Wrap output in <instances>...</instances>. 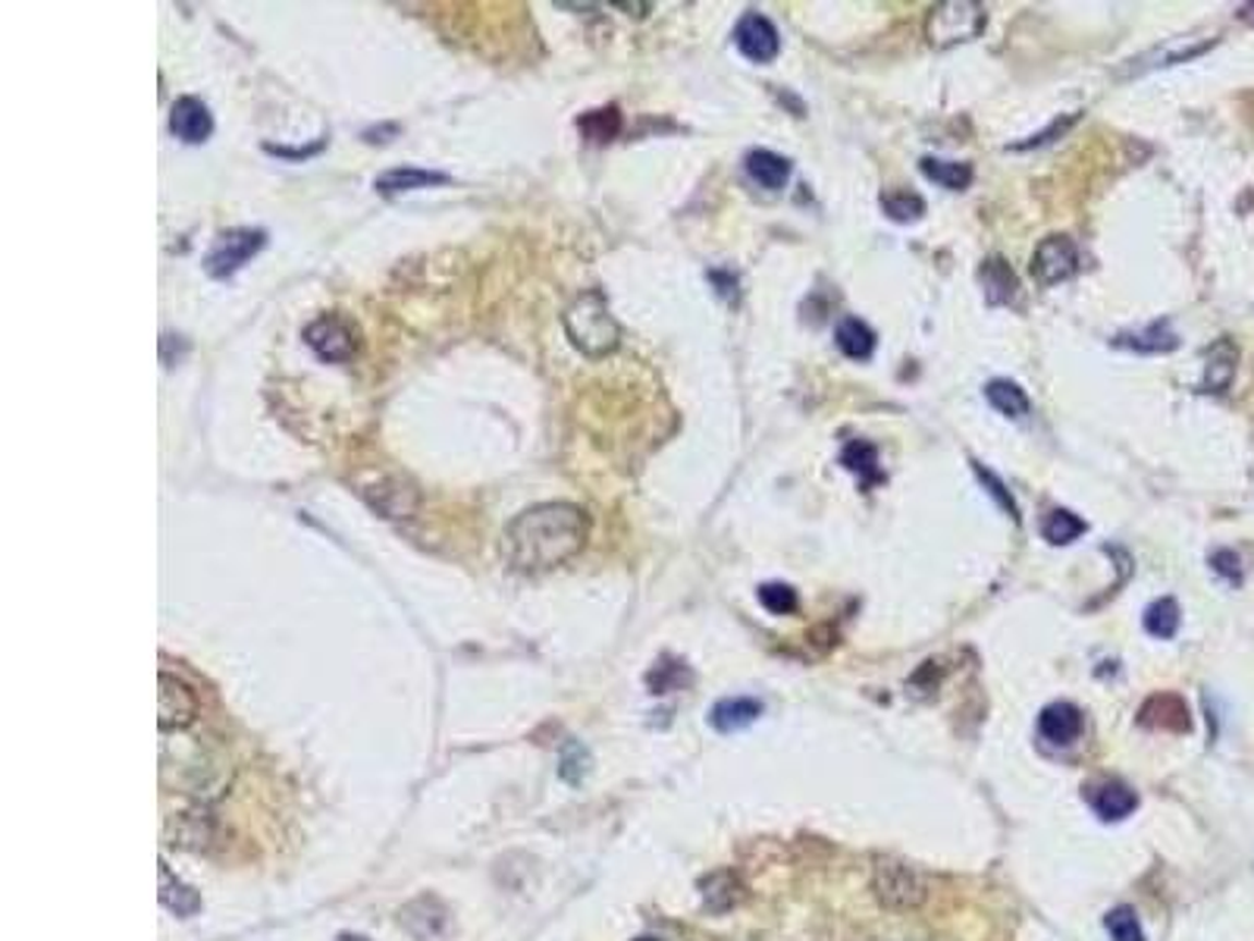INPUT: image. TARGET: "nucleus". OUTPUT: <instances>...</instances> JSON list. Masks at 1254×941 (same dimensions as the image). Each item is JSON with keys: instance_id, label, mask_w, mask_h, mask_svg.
Returning <instances> with one entry per match:
<instances>
[{"instance_id": "nucleus-1", "label": "nucleus", "mask_w": 1254, "mask_h": 941, "mask_svg": "<svg viewBox=\"0 0 1254 941\" xmlns=\"http://www.w3.org/2000/svg\"><path fill=\"white\" fill-rule=\"evenodd\" d=\"M590 534V518L571 503H543L521 511L502 536V553L518 571H550L577 556Z\"/></svg>"}, {"instance_id": "nucleus-2", "label": "nucleus", "mask_w": 1254, "mask_h": 941, "mask_svg": "<svg viewBox=\"0 0 1254 941\" xmlns=\"http://www.w3.org/2000/svg\"><path fill=\"white\" fill-rule=\"evenodd\" d=\"M565 330L568 339L575 342L583 355L602 358L608 352L618 349V339H622V327L618 321L612 317L608 302L600 289H590L583 295H577L571 307L565 311Z\"/></svg>"}, {"instance_id": "nucleus-3", "label": "nucleus", "mask_w": 1254, "mask_h": 941, "mask_svg": "<svg viewBox=\"0 0 1254 941\" xmlns=\"http://www.w3.org/2000/svg\"><path fill=\"white\" fill-rule=\"evenodd\" d=\"M985 28V7L976 0H944L931 7L926 20V38L935 48H953L973 41Z\"/></svg>"}, {"instance_id": "nucleus-4", "label": "nucleus", "mask_w": 1254, "mask_h": 941, "mask_svg": "<svg viewBox=\"0 0 1254 941\" xmlns=\"http://www.w3.org/2000/svg\"><path fill=\"white\" fill-rule=\"evenodd\" d=\"M872 894L881 907L906 914V910H919L926 904L928 889L916 869L897 864V860H881L872 869Z\"/></svg>"}, {"instance_id": "nucleus-5", "label": "nucleus", "mask_w": 1254, "mask_h": 941, "mask_svg": "<svg viewBox=\"0 0 1254 941\" xmlns=\"http://www.w3.org/2000/svg\"><path fill=\"white\" fill-rule=\"evenodd\" d=\"M264 245H267V236L261 229H226V232L217 236V242L210 245V252L204 257V270L214 280H229Z\"/></svg>"}, {"instance_id": "nucleus-6", "label": "nucleus", "mask_w": 1254, "mask_h": 941, "mask_svg": "<svg viewBox=\"0 0 1254 941\" xmlns=\"http://www.w3.org/2000/svg\"><path fill=\"white\" fill-rule=\"evenodd\" d=\"M304 342L324 361H349L361 349V333L342 314H326L304 330Z\"/></svg>"}, {"instance_id": "nucleus-7", "label": "nucleus", "mask_w": 1254, "mask_h": 941, "mask_svg": "<svg viewBox=\"0 0 1254 941\" xmlns=\"http://www.w3.org/2000/svg\"><path fill=\"white\" fill-rule=\"evenodd\" d=\"M1078 270V249L1070 236H1048L1038 242L1032 255V277L1038 286H1057V282L1076 277Z\"/></svg>"}, {"instance_id": "nucleus-8", "label": "nucleus", "mask_w": 1254, "mask_h": 941, "mask_svg": "<svg viewBox=\"0 0 1254 941\" xmlns=\"http://www.w3.org/2000/svg\"><path fill=\"white\" fill-rule=\"evenodd\" d=\"M734 45L752 63H772L781 51L777 28L762 13H744L734 28Z\"/></svg>"}, {"instance_id": "nucleus-9", "label": "nucleus", "mask_w": 1254, "mask_h": 941, "mask_svg": "<svg viewBox=\"0 0 1254 941\" xmlns=\"http://www.w3.org/2000/svg\"><path fill=\"white\" fill-rule=\"evenodd\" d=\"M160 728L164 732H176V728H185L195 722L198 715V700H195V690L185 685L182 678L176 675H160Z\"/></svg>"}, {"instance_id": "nucleus-10", "label": "nucleus", "mask_w": 1254, "mask_h": 941, "mask_svg": "<svg viewBox=\"0 0 1254 941\" xmlns=\"http://www.w3.org/2000/svg\"><path fill=\"white\" fill-rule=\"evenodd\" d=\"M170 129H173L176 138H182L189 145H201L214 132V117H210L207 104L198 101V98H179L173 104V113H170Z\"/></svg>"}, {"instance_id": "nucleus-11", "label": "nucleus", "mask_w": 1254, "mask_h": 941, "mask_svg": "<svg viewBox=\"0 0 1254 941\" xmlns=\"http://www.w3.org/2000/svg\"><path fill=\"white\" fill-rule=\"evenodd\" d=\"M1138 722H1142L1145 728H1160V732H1189V728H1192L1189 707H1185V700L1177 697V693H1157V697H1151V700L1142 707Z\"/></svg>"}, {"instance_id": "nucleus-12", "label": "nucleus", "mask_w": 1254, "mask_h": 941, "mask_svg": "<svg viewBox=\"0 0 1254 941\" xmlns=\"http://www.w3.org/2000/svg\"><path fill=\"white\" fill-rule=\"evenodd\" d=\"M1082 725H1085L1082 722V710L1073 707V703H1051L1038 715V735L1045 740H1051V744H1060V747L1078 740Z\"/></svg>"}, {"instance_id": "nucleus-13", "label": "nucleus", "mask_w": 1254, "mask_h": 941, "mask_svg": "<svg viewBox=\"0 0 1254 941\" xmlns=\"http://www.w3.org/2000/svg\"><path fill=\"white\" fill-rule=\"evenodd\" d=\"M1235 364H1239V349L1232 339H1217L1207 358H1204V393H1227L1229 383L1235 377Z\"/></svg>"}, {"instance_id": "nucleus-14", "label": "nucleus", "mask_w": 1254, "mask_h": 941, "mask_svg": "<svg viewBox=\"0 0 1254 941\" xmlns=\"http://www.w3.org/2000/svg\"><path fill=\"white\" fill-rule=\"evenodd\" d=\"M981 286H985V302L988 305H1016L1020 302V280L1010 270L1003 257H988L981 264Z\"/></svg>"}, {"instance_id": "nucleus-15", "label": "nucleus", "mask_w": 1254, "mask_h": 941, "mask_svg": "<svg viewBox=\"0 0 1254 941\" xmlns=\"http://www.w3.org/2000/svg\"><path fill=\"white\" fill-rule=\"evenodd\" d=\"M759 715H762V703L759 700H752V697H727V700H719L712 707L709 719H712V725L722 735H731V732H740V728L752 725Z\"/></svg>"}, {"instance_id": "nucleus-16", "label": "nucleus", "mask_w": 1254, "mask_h": 941, "mask_svg": "<svg viewBox=\"0 0 1254 941\" xmlns=\"http://www.w3.org/2000/svg\"><path fill=\"white\" fill-rule=\"evenodd\" d=\"M747 173H750V179L756 185H762V189H769V192H777V189H784L787 179H791V160L775 152L756 148V152L747 154Z\"/></svg>"}, {"instance_id": "nucleus-17", "label": "nucleus", "mask_w": 1254, "mask_h": 941, "mask_svg": "<svg viewBox=\"0 0 1254 941\" xmlns=\"http://www.w3.org/2000/svg\"><path fill=\"white\" fill-rule=\"evenodd\" d=\"M1117 346L1120 349H1132L1138 355H1163V352H1173L1179 346V336L1170 330V321H1157L1148 330L1142 333H1126V336H1117Z\"/></svg>"}, {"instance_id": "nucleus-18", "label": "nucleus", "mask_w": 1254, "mask_h": 941, "mask_svg": "<svg viewBox=\"0 0 1254 941\" xmlns=\"http://www.w3.org/2000/svg\"><path fill=\"white\" fill-rule=\"evenodd\" d=\"M1135 804H1138L1135 791H1129L1123 782H1104V785L1092 791V810L1101 819H1107V822L1126 819L1135 810Z\"/></svg>"}, {"instance_id": "nucleus-19", "label": "nucleus", "mask_w": 1254, "mask_h": 941, "mask_svg": "<svg viewBox=\"0 0 1254 941\" xmlns=\"http://www.w3.org/2000/svg\"><path fill=\"white\" fill-rule=\"evenodd\" d=\"M702 904L712 910V914H725L731 907H737L744 901V885L734 872H712L709 879L700 882Z\"/></svg>"}, {"instance_id": "nucleus-20", "label": "nucleus", "mask_w": 1254, "mask_h": 941, "mask_svg": "<svg viewBox=\"0 0 1254 941\" xmlns=\"http://www.w3.org/2000/svg\"><path fill=\"white\" fill-rule=\"evenodd\" d=\"M841 465H844L851 474H856L863 486H876L884 481V474H881V468H878V449L872 443H866V439H853V443H847L844 453H841Z\"/></svg>"}, {"instance_id": "nucleus-21", "label": "nucleus", "mask_w": 1254, "mask_h": 941, "mask_svg": "<svg viewBox=\"0 0 1254 941\" xmlns=\"http://www.w3.org/2000/svg\"><path fill=\"white\" fill-rule=\"evenodd\" d=\"M449 177L443 173H430V170H418V167H396V170H386L383 177H376V192L383 195H401V192H414V189H426V185H443Z\"/></svg>"}, {"instance_id": "nucleus-22", "label": "nucleus", "mask_w": 1254, "mask_h": 941, "mask_svg": "<svg viewBox=\"0 0 1254 941\" xmlns=\"http://www.w3.org/2000/svg\"><path fill=\"white\" fill-rule=\"evenodd\" d=\"M834 339H837V349L853 361H866L876 352V333L869 330L859 317H844L834 330Z\"/></svg>"}, {"instance_id": "nucleus-23", "label": "nucleus", "mask_w": 1254, "mask_h": 941, "mask_svg": "<svg viewBox=\"0 0 1254 941\" xmlns=\"http://www.w3.org/2000/svg\"><path fill=\"white\" fill-rule=\"evenodd\" d=\"M923 173L931 182H938L941 189H951V192H963L969 189L973 182V167L969 164H960V160H941V157H923Z\"/></svg>"}, {"instance_id": "nucleus-24", "label": "nucleus", "mask_w": 1254, "mask_h": 941, "mask_svg": "<svg viewBox=\"0 0 1254 941\" xmlns=\"http://www.w3.org/2000/svg\"><path fill=\"white\" fill-rule=\"evenodd\" d=\"M985 399L991 402V408L994 411H1001L1003 418H1013V421H1020V418H1026L1028 414V396L1016 386V383L1010 381H991L988 386H985Z\"/></svg>"}, {"instance_id": "nucleus-25", "label": "nucleus", "mask_w": 1254, "mask_h": 941, "mask_svg": "<svg viewBox=\"0 0 1254 941\" xmlns=\"http://www.w3.org/2000/svg\"><path fill=\"white\" fill-rule=\"evenodd\" d=\"M160 901H164V907L173 910L176 916H192L201 907L198 894L189 889V885H182L179 879H173V872H170L164 864H160Z\"/></svg>"}, {"instance_id": "nucleus-26", "label": "nucleus", "mask_w": 1254, "mask_h": 941, "mask_svg": "<svg viewBox=\"0 0 1254 941\" xmlns=\"http://www.w3.org/2000/svg\"><path fill=\"white\" fill-rule=\"evenodd\" d=\"M1179 622H1182V615H1179V606L1173 596H1163V600H1157V603H1151L1145 610V631L1151 637H1160V640L1177 637Z\"/></svg>"}, {"instance_id": "nucleus-27", "label": "nucleus", "mask_w": 1254, "mask_h": 941, "mask_svg": "<svg viewBox=\"0 0 1254 941\" xmlns=\"http://www.w3.org/2000/svg\"><path fill=\"white\" fill-rule=\"evenodd\" d=\"M1088 531V524L1078 518V515H1073V511L1066 509H1053L1048 518H1045V524H1041V534H1045V540L1048 543H1053V546H1066V543H1073L1076 536H1082Z\"/></svg>"}, {"instance_id": "nucleus-28", "label": "nucleus", "mask_w": 1254, "mask_h": 941, "mask_svg": "<svg viewBox=\"0 0 1254 941\" xmlns=\"http://www.w3.org/2000/svg\"><path fill=\"white\" fill-rule=\"evenodd\" d=\"M580 132L593 142H608L622 132V113L618 107H602V110H590L587 117H580Z\"/></svg>"}, {"instance_id": "nucleus-29", "label": "nucleus", "mask_w": 1254, "mask_h": 941, "mask_svg": "<svg viewBox=\"0 0 1254 941\" xmlns=\"http://www.w3.org/2000/svg\"><path fill=\"white\" fill-rule=\"evenodd\" d=\"M881 210L897 220V224H913L926 214V202L913 192H884L881 195Z\"/></svg>"}, {"instance_id": "nucleus-30", "label": "nucleus", "mask_w": 1254, "mask_h": 941, "mask_svg": "<svg viewBox=\"0 0 1254 941\" xmlns=\"http://www.w3.org/2000/svg\"><path fill=\"white\" fill-rule=\"evenodd\" d=\"M1104 926H1107V932H1110V939L1113 941H1145L1142 922H1138V916H1135L1132 907H1117V910H1110L1107 919H1104Z\"/></svg>"}, {"instance_id": "nucleus-31", "label": "nucleus", "mask_w": 1254, "mask_h": 941, "mask_svg": "<svg viewBox=\"0 0 1254 941\" xmlns=\"http://www.w3.org/2000/svg\"><path fill=\"white\" fill-rule=\"evenodd\" d=\"M759 603L772 615H791L797 610V590L791 584H777V581L762 584L759 587Z\"/></svg>"}, {"instance_id": "nucleus-32", "label": "nucleus", "mask_w": 1254, "mask_h": 941, "mask_svg": "<svg viewBox=\"0 0 1254 941\" xmlns=\"http://www.w3.org/2000/svg\"><path fill=\"white\" fill-rule=\"evenodd\" d=\"M973 468H976L978 481H981V484L988 486V493H991V496H994V499L1001 503V509H1003V511H1010V518H1013V521H1020V509H1016V503H1013V496H1010V490H1006V486H1003L1001 481H998V478H994V474L988 471V468H981L978 461H973Z\"/></svg>"}, {"instance_id": "nucleus-33", "label": "nucleus", "mask_w": 1254, "mask_h": 941, "mask_svg": "<svg viewBox=\"0 0 1254 941\" xmlns=\"http://www.w3.org/2000/svg\"><path fill=\"white\" fill-rule=\"evenodd\" d=\"M1210 568H1214L1220 578H1227L1229 584H1239V581H1242V562H1239V556H1235L1232 550L1214 553V556H1210Z\"/></svg>"}, {"instance_id": "nucleus-34", "label": "nucleus", "mask_w": 1254, "mask_h": 941, "mask_svg": "<svg viewBox=\"0 0 1254 941\" xmlns=\"http://www.w3.org/2000/svg\"><path fill=\"white\" fill-rule=\"evenodd\" d=\"M1242 20H1245V23H1252V26H1254V3H1249V7H1242Z\"/></svg>"}, {"instance_id": "nucleus-35", "label": "nucleus", "mask_w": 1254, "mask_h": 941, "mask_svg": "<svg viewBox=\"0 0 1254 941\" xmlns=\"http://www.w3.org/2000/svg\"><path fill=\"white\" fill-rule=\"evenodd\" d=\"M637 941H659V939H637Z\"/></svg>"}]
</instances>
